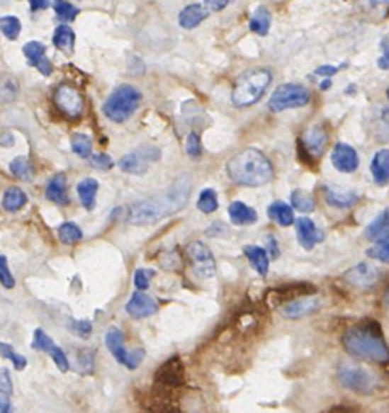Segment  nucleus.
<instances>
[{"label": "nucleus", "instance_id": "nucleus-18", "mask_svg": "<svg viewBox=\"0 0 389 413\" xmlns=\"http://www.w3.org/2000/svg\"><path fill=\"white\" fill-rule=\"evenodd\" d=\"M295 225L298 243H300V247L305 248V250H313L318 243L325 240V234L317 227V224H315L312 219L300 217L295 220Z\"/></svg>", "mask_w": 389, "mask_h": 413}, {"label": "nucleus", "instance_id": "nucleus-49", "mask_svg": "<svg viewBox=\"0 0 389 413\" xmlns=\"http://www.w3.org/2000/svg\"><path fill=\"white\" fill-rule=\"evenodd\" d=\"M145 358V350L143 349H137L133 350V352H130L128 355V360H127V368L128 370H137V368L142 365V361Z\"/></svg>", "mask_w": 389, "mask_h": 413}, {"label": "nucleus", "instance_id": "nucleus-25", "mask_svg": "<svg viewBox=\"0 0 389 413\" xmlns=\"http://www.w3.org/2000/svg\"><path fill=\"white\" fill-rule=\"evenodd\" d=\"M371 174L376 185L385 186L389 180V151H378L371 161Z\"/></svg>", "mask_w": 389, "mask_h": 413}, {"label": "nucleus", "instance_id": "nucleus-24", "mask_svg": "<svg viewBox=\"0 0 389 413\" xmlns=\"http://www.w3.org/2000/svg\"><path fill=\"white\" fill-rule=\"evenodd\" d=\"M245 256L250 259L253 269L261 277H266L269 273V256L268 251L261 247L256 245H248L244 248Z\"/></svg>", "mask_w": 389, "mask_h": 413}, {"label": "nucleus", "instance_id": "nucleus-57", "mask_svg": "<svg viewBox=\"0 0 389 413\" xmlns=\"http://www.w3.org/2000/svg\"><path fill=\"white\" fill-rule=\"evenodd\" d=\"M329 86H331V80H329V78H326V80L320 84L321 89H328Z\"/></svg>", "mask_w": 389, "mask_h": 413}, {"label": "nucleus", "instance_id": "nucleus-23", "mask_svg": "<svg viewBox=\"0 0 389 413\" xmlns=\"http://www.w3.org/2000/svg\"><path fill=\"white\" fill-rule=\"evenodd\" d=\"M208 15L210 12L203 7L200 4H193V5H188V7H185L182 12L179 15V23L185 30H191V28L198 26L203 20L208 18Z\"/></svg>", "mask_w": 389, "mask_h": 413}, {"label": "nucleus", "instance_id": "nucleus-46", "mask_svg": "<svg viewBox=\"0 0 389 413\" xmlns=\"http://www.w3.org/2000/svg\"><path fill=\"white\" fill-rule=\"evenodd\" d=\"M187 152L191 157H200L203 152V146H201V140L198 133H190L187 138Z\"/></svg>", "mask_w": 389, "mask_h": 413}, {"label": "nucleus", "instance_id": "nucleus-30", "mask_svg": "<svg viewBox=\"0 0 389 413\" xmlns=\"http://www.w3.org/2000/svg\"><path fill=\"white\" fill-rule=\"evenodd\" d=\"M52 41L54 46L64 54H73V49H75V33H73L70 26L60 25L54 33Z\"/></svg>", "mask_w": 389, "mask_h": 413}, {"label": "nucleus", "instance_id": "nucleus-33", "mask_svg": "<svg viewBox=\"0 0 389 413\" xmlns=\"http://www.w3.org/2000/svg\"><path fill=\"white\" fill-rule=\"evenodd\" d=\"M10 172H12L18 180H23V182H31L33 177H35L33 164L25 156L15 157V159L10 162Z\"/></svg>", "mask_w": 389, "mask_h": 413}, {"label": "nucleus", "instance_id": "nucleus-12", "mask_svg": "<svg viewBox=\"0 0 389 413\" xmlns=\"http://www.w3.org/2000/svg\"><path fill=\"white\" fill-rule=\"evenodd\" d=\"M31 347L35 350H39V352L47 353L50 358H52L55 366H57L62 373H67L70 370L69 358H67V355H65L64 350H62L59 345L55 344L52 339H50L43 329H36L35 331Z\"/></svg>", "mask_w": 389, "mask_h": 413}, {"label": "nucleus", "instance_id": "nucleus-26", "mask_svg": "<svg viewBox=\"0 0 389 413\" xmlns=\"http://www.w3.org/2000/svg\"><path fill=\"white\" fill-rule=\"evenodd\" d=\"M325 198L326 203L329 206L337 208V209H347L357 205V201L360 200V196L354 191H346V193H339V191L329 188V186H325Z\"/></svg>", "mask_w": 389, "mask_h": 413}, {"label": "nucleus", "instance_id": "nucleus-47", "mask_svg": "<svg viewBox=\"0 0 389 413\" xmlns=\"http://www.w3.org/2000/svg\"><path fill=\"white\" fill-rule=\"evenodd\" d=\"M78 365H80L81 370L91 373L94 368V353L91 350L83 349L80 353H78Z\"/></svg>", "mask_w": 389, "mask_h": 413}, {"label": "nucleus", "instance_id": "nucleus-10", "mask_svg": "<svg viewBox=\"0 0 389 413\" xmlns=\"http://www.w3.org/2000/svg\"><path fill=\"white\" fill-rule=\"evenodd\" d=\"M54 104L69 118H80L84 111V99L81 93L69 83L60 84L54 93Z\"/></svg>", "mask_w": 389, "mask_h": 413}, {"label": "nucleus", "instance_id": "nucleus-42", "mask_svg": "<svg viewBox=\"0 0 389 413\" xmlns=\"http://www.w3.org/2000/svg\"><path fill=\"white\" fill-rule=\"evenodd\" d=\"M370 258L376 259V261H381V263H388L389 259V237L388 239H381L375 242V245L368 248V251H366Z\"/></svg>", "mask_w": 389, "mask_h": 413}, {"label": "nucleus", "instance_id": "nucleus-37", "mask_svg": "<svg viewBox=\"0 0 389 413\" xmlns=\"http://www.w3.org/2000/svg\"><path fill=\"white\" fill-rule=\"evenodd\" d=\"M72 149H73V152H75L77 156H80V157H83V159H86V157L91 156L93 141H91V138L88 137V135L75 133L72 137Z\"/></svg>", "mask_w": 389, "mask_h": 413}, {"label": "nucleus", "instance_id": "nucleus-52", "mask_svg": "<svg viewBox=\"0 0 389 413\" xmlns=\"http://www.w3.org/2000/svg\"><path fill=\"white\" fill-rule=\"evenodd\" d=\"M268 250H269V253H271V256L274 259L279 256V245H278V242H276V239L273 235L268 237Z\"/></svg>", "mask_w": 389, "mask_h": 413}, {"label": "nucleus", "instance_id": "nucleus-48", "mask_svg": "<svg viewBox=\"0 0 389 413\" xmlns=\"http://www.w3.org/2000/svg\"><path fill=\"white\" fill-rule=\"evenodd\" d=\"M91 166L98 171H111L114 167V161L109 154H96L91 157Z\"/></svg>", "mask_w": 389, "mask_h": 413}, {"label": "nucleus", "instance_id": "nucleus-55", "mask_svg": "<svg viewBox=\"0 0 389 413\" xmlns=\"http://www.w3.org/2000/svg\"><path fill=\"white\" fill-rule=\"evenodd\" d=\"M323 413H351V410L347 407H331L329 410H326Z\"/></svg>", "mask_w": 389, "mask_h": 413}, {"label": "nucleus", "instance_id": "nucleus-38", "mask_svg": "<svg viewBox=\"0 0 389 413\" xmlns=\"http://www.w3.org/2000/svg\"><path fill=\"white\" fill-rule=\"evenodd\" d=\"M0 356H2V358H7V360L12 361L13 368H15V370H18V371L25 370V368L28 366L26 356H23L18 352H15V349L12 347V345L5 344L2 341H0Z\"/></svg>", "mask_w": 389, "mask_h": 413}, {"label": "nucleus", "instance_id": "nucleus-15", "mask_svg": "<svg viewBox=\"0 0 389 413\" xmlns=\"http://www.w3.org/2000/svg\"><path fill=\"white\" fill-rule=\"evenodd\" d=\"M326 145H328V133L320 125L310 128L300 141V148L310 159H318L323 156Z\"/></svg>", "mask_w": 389, "mask_h": 413}, {"label": "nucleus", "instance_id": "nucleus-29", "mask_svg": "<svg viewBox=\"0 0 389 413\" xmlns=\"http://www.w3.org/2000/svg\"><path fill=\"white\" fill-rule=\"evenodd\" d=\"M268 214L269 217L276 220L279 225H283V227H289V225L295 222L294 209L284 201H274L273 205L268 208Z\"/></svg>", "mask_w": 389, "mask_h": 413}, {"label": "nucleus", "instance_id": "nucleus-4", "mask_svg": "<svg viewBox=\"0 0 389 413\" xmlns=\"http://www.w3.org/2000/svg\"><path fill=\"white\" fill-rule=\"evenodd\" d=\"M271 83V72L266 69L248 70L237 78L232 89V103L237 107H248L258 103Z\"/></svg>", "mask_w": 389, "mask_h": 413}, {"label": "nucleus", "instance_id": "nucleus-53", "mask_svg": "<svg viewBox=\"0 0 389 413\" xmlns=\"http://www.w3.org/2000/svg\"><path fill=\"white\" fill-rule=\"evenodd\" d=\"M30 2V7L33 12H38V10H46L49 7V0H28Z\"/></svg>", "mask_w": 389, "mask_h": 413}, {"label": "nucleus", "instance_id": "nucleus-56", "mask_svg": "<svg viewBox=\"0 0 389 413\" xmlns=\"http://www.w3.org/2000/svg\"><path fill=\"white\" fill-rule=\"evenodd\" d=\"M378 65H380V69L388 70V55H383V57L378 60Z\"/></svg>", "mask_w": 389, "mask_h": 413}, {"label": "nucleus", "instance_id": "nucleus-9", "mask_svg": "<svg viewBox=\"0 0 389 413\" xmlns=\"http://www.w3.org/2000/svg\"><path fill=\"white\" fill-rule=\"evenodd\" d=\"M185 253H187L191 268H193V273L196 276L203 277V279H210V277L216 274V259H214L211 250L205 243L190 242L187 248H185Z\"/></svg>", "mask_w": 389, "mask_h": 413}, {"label": "nucleus", "instance_id": "nucleus-21", "mask_svg": "<svg viewBox=\"0 0 389 413\" xmlns=\"http://www.w3.org/2000/svg\"><path fill=\"white\" fill-rule=\"evenodd\" d=\"M46 198L49 201H52L54 205L65 206L69 205V195H67V177L64 174L54 175L49 180L47 188H46Z\"/></svg>", "mask_w": 389, "mask_h": 413}, {"label": "nucleus", "instance_id": "nucleus-14", "mask_svg": "<svg viewBox=\"0 0 389 413\" xmlns=\"http://www.w3.org/2000/svg\"><path fill=\"white\" fill-rule=\"evenodd\" d=\"M321 308V302L313 297H297L291 302L284 303V307L281 308V315L284 318L289 319H300L305 318V316H310Z\"/></svg>", "mask_w": 389, "mask_h": 413}, {"label": "nucleus", "instance_id": "nucleus-27", "mask_svg": "<svg viewBox=\"0 0 389 413\" xmlns=\"http://www.w3.org/2000/svg\"><path fill=\"white\" fill-rule=\"evenodd\" d=\"M13 384L9 370H0V413H13L12 409Z\"/></svg>", "mask_w": 389, "mask_h": 413}, {"label": "nucleus", "instance_id": "nucleus-6", "mask_svg": "<svg viewBox=\"0 0 389 413\" xmlns=\"http://www.w3.org/2000/svg\"><path fill=\"white\" fill-rule=\"evenodd\" d=\"M312 94L302 84L287 83L281 84L276 88V91L269 98V109L273 112H283L287 109H295V107H303L310 103Z\"/></svg>", "mask_w": 389, "mask_h": 413}, {"label": "nucleus", "instance_id": "nucleus-11", "mask_svg": "<svg viewBox=\"0 0 389 413\" xmlns=\"http://www.w3.org/2000/svg\"><path fill=\"white\" fill-rule=\"evenodd\" d=\"M185 381V368L180 356L174 355L159 366V370L154 375L156 387L161 390H174L184 386Z\"/></svg>", "mask_w": 389, "mask_h": 413}, {"label": "nucleus", "instance_id": "nucleus-35", "mask_svg": "<svg viewBox=\"0 0 389 413\" xmlns=\"http://www.w3.org/2000/svg\"><path fill=\"white\" fill-rule=\"evenodd\" d=\"M59 239L65 245H75L83 239V232L75 222H64L59 227Z\"/></svg>", "mask_w": 389, "mask_h": 413}, {"label": "nucleus", "instance_id": "nucleus-17", "mask_svg": "<svg viewBox=\"0 0 389 413\" xmlns=\"http://www.w3.org/2000/svg\"><path fill=\"white\" fill-rule=\"evenodd\" d=\"M125 311L135 319L150 318V316L157 313V303L148 293L138 290L128 300V303L125 305Z\"/></svg>", "mask_w": 389, "mask_h": 413}, {"label": "nucleus", "instance_id": "nucleus-45", "mask_svg": "<svg viewBox=\"0 0 389 413\" xmlns=\"http://www.w3.org/2000/svg\"><path fill=\"white\" fill-rule=\"evenodd\" d=\"M70 329H72L73 334H77L78 337L88 339L89 336H91V332H93V326H91V322L86 321V319H81V321H72Z\"/></svg>", "mask_w": 389, "mask_h": 413}, {"label": "nucleus", "instance_id": "nucleus-20", "mask_svg": "<svg viewBox=\"0 0 389 413\" xmlns=\"http://www.w3.org/2000/svg\"><path fill=\"white\" fill-rule=\"evenodd\" d=\"M104 341L106 347L109 349V352L114 356L117 363L127 365L130 352H127L125 349V336H123L122 329H118V327H111V329L106 332Z\"/></svg>", "mask_w": 389, "mask_h": 413}, {"label": "nucleus", "instance_id": "nucleus-43", "mask_svg": "<svg viewBox=\"0 0 389 413\" xmlns=\"http://www.w3.org/2000/svg\"><path fill=\"white\" fill-rule=\"evenodd\" d=\"M154 271L153 269H148V268H142V269H138L137 273H135V287L138 288V290H148L150 285H151V281H153V277H154Z\"/></svg>", "mask_w": 389, "mask_h": 413}, {"label": "nucleus", "instance_id": "nucleus-54", "mask_svg": "<svg viewBox=\"0 0 389 413\" xmlns=\"http://www.w3.org/2000/svg\"><path fill=\"white\" fill-rule=\"evenodd\" d=\"M0 145L2 146H12L13 145V137H12V133H9V132H5L2 137H0Z\"/></svg>", "mask_w": 389, "mask_h": 413}, {"label": "nucleus", "instance_id": "nucleus-16", "mask_svg": "<svg viewBox=\"0 0 389 413\" xmlns=\"http://www.w3.org/2000/svg\"><path fill=\"white\" fill-rule=\"evenodd\" d=\"M331 162L337 171L344 174H352L359 169V154L352 146L346 143H337L331 152Z\"/></svg>", "mask_w": 389, "mask_h": 413}, {"label": "nucleus", "instance_id": "nucleus-8", "mask_svg": "<svg viewBox=\"0 0 389 413\" xmlns=\"http://www.w3.org/2000/svg\"><path fill=\"white\" fill-rule=\"evenodd\" d=\"M161 151L154 148V146H142V148L135 149L130 154L123 156L118 161V167L122 169L125 174L132 175H143L151 164L159 161Z\"/></svg>", "mask_w": 389, "mask_h": 413}, {"label": "nucleus", "instance_id": "nucleus-13", "mask_svg": "<svg viewBox=\"0 0 389 413\" xmlns=\"http://www.w3.org/2000/svg\"><path fill=\"white\" fill-rule=\"evenodd\" d=\"M344 279H346L347 284L359 288V290H368V288L375 287L376 282L380 281V273H378L373 266L360 263L357 266H354L352 269H349L347 273L344 274Z\"/></svg>", "mask_w": 389, "mask_h": 413}, {"label": "nucleus", "instance_id": "nucleus-28", "mask_svg": "<svg viewBox=\"0 0 389 413\" xmlns=\"http://www.w3.org/2000/svg\"><path fill=\"white\" fill-rule=\"evenodd\" d=\"M99 190V183L98 180L94 179H84L77 186L78 196H80V201L84 209L91 211L96 206V195H98Z\"/></svg>", "mask_w": 389, "mask_h": 413}, {"label": "nucleus", "instance_id": "nucleus-44", "mask_svg": "<svg viewBox=\"0 0 389 413\" xmlns=\"http://www.w3.org/2000/svg\"><path fill=\"white\" fill-rule=\"evenodd\" d=\"M0 284L5 288H13L15 287V277L12 271L9 268V261L4 254H0Z\"/></svg>", "mask_w": 389, "mask_h": 413}, {"label": "nucleus", "instance_id": "nucleus-2", "mask_svg": "<svg viewBox=\"0 0 389 413\" xmlns=\"http://www.w3.org/2000/svg\"><path fill=\"white\" fill-rule=\"evenodd\" d=\"M342 345L349 355L357 358L376 361V363H386L389 358L381 327L375 321L360 322L346 331L342 336Z\"/></svg>", "mask_w": 389, "mask_h": 413}, {"label": "nucleus", "instance_id": "nucleus-50", "mask_svg": "<svg viewBox=\"0 0 389 413\" xmlns=\"http://www.w3.org/2000/svg\"><path fill=\"white\" fill-rule=\"evenodd\" d=\"M229 0H205V9L208 12H221L222 9L227 7Z\"/></svg>", "mask_w": 389, "mask_h": 413}, {"label": "nucleus", "instance_id": "nucleus-32", "mask_svg": "<svg viewBox=\"0 0 389 413\" xmlns=\"http://www.w3.org/2000/svg\"><path fill=\"white\" fill-rule=\"evenodd\" d=\"M388 220H389V216H388V209H385L380 216H378L373 222H371L368 227H366L365 230V237L368 240L371 242H378V240H381V239H388Z\"/></svg>", "mask_w": 389, "mask_h": 413}, {"label": "nucleus", "instance_id": "nucleus-7", "mask_svg": "<svg viewBox=\"0 0 389 413\" xmlns=\"http://www.w3.org/2000/svg\"><path fill=\"white\" fill-rule=\"evenodd\" d=\"M339 381L346 389L352 390L355 394H362V395H370L375 392L376 389V379L373 378L371 373H368L365 368L349 363V361H344L339 366Z\"/></svg>", "mask_w": 389, "mask_h": 413}, {"label": "nucleus", "instance_id": "nucleus-36", "mask_svg": "<svg viewBox=\"0 0 389 413\" xmlns=\"http://www.w3.org/2000/svg\"><path fill=\"white\" fill-rule=\"evenodd\" d=\"M291 201H292V206H294L297 211L300 213H312L315 209V200L313 196L307 193V191L303 190H294L291 195Z\"/></svg>", "mask_w": 389, "mask_h": 413}, {"label": "nucleus", "instance_id": "nucleus-31", "mask_svg": "<svg viewBox=\"0 0 389 413\" xmlns=\"http://www.w3.org/2000/svg\"><path fill=\"white\" fill-rule=\"evenodd\" d=\"M28 203V196L21 188H16V186H12L4 193L2 198V206L5 211L9 213H16L20 209H23Z\"/></svg>", "mask_w": 389, "mask_h": 413}, {"label": "nucleus", "instance_id": "nucleus-1", "mask_svg": "<svg viewBox=\"0 0 389 413\" xmlns=\"http://www.w3.org/2000/svg\"><path fill=\"white\" fill-rule=\"evenodd\" d=\"M191 195V179L182 175L172 183L164 195L150 198L132 205L125 213L127 222L133 225H150L179 213L187 206Z\"/></svg>", "mask_w": 389, "mask_h": 413}, {"label": "nucleus", "instance_id": "nucleus-19", "mask_svg": "<svg viewBox=\"0 0 389 413\" xmlns=\"http://www.w3.org/2000/svg\"><path fill=\"white\" fill-rule=\"evenodd\" d=\"M23 54L28 62H30V65L36 67L44 77H49L50 73H52V64H50V60L46 57V46H44L43 43L31 41L25 44Z\"/></svg>", "mask_w": 389, "mask_h": 413}, {"label": "nucleus", "instance_id": "nucleus-34", "mask_svg": "<svg viewBox=\"0 0 389 413\" xmlns=\"http://www.w3.org/2000/svg\"><path fill=\"white\" fill-rule=\"evenodd\" d=\"M269 26H271V12L264 7L256 9L255 15L250 20V30L259 36H266Z\"/></svg>", "mask_w": 389, "mask_h": 413}, {"label": "nucleus", "instance_id": "nucleus-39", "mask_svg": "<svg viewBox=\"0 0 389 413\" xmlns=\"http://www.w3.org/2000/svg\"><path fill=\"white\" fill-rule=\"evenodd\" d=\"M0 31L4 33V36L10 39V41H15L18 39L21 33V23L16 16H2L0 18Z\"/></svg>", "mask_w": 389, "mask_h": 413}, {"label": "nucleus", "instance_id": "nucleus-41", "mask_svg": "<svg viewBox=\"0 0 389 413\" xmlns=\"http://www.w3.org/2000/svg\"><path fill=\"white\" fill-rule=\"evenodd\" d=\"M54 10L60 20L64 21H73L77 18V15L80 13L75 5H72L67 0H54Z\"/></svg>", "mask_w": 389, "mask_h": 413}, {"label": "nucleus", "instance_id": "nucleus-3", "mask_svg": "<svg viewBox=\"0 0 389 413\" xmlns=\"http://www.w3.org/2000/svg\"><path fill=\"white\" fill-rule=\"evenodd\" d=\"M227 174L237 185L261 186L271 182L274 169L261 151L248 148L230 157L227 162Z\"/></svg>", "mask_w": 389, "mask_h": 413}, {"label": "nucleus", "instance_id": "nucleus-22", "mask_svg": "<svg viewBox=\"0 0 389 413\" xmlns=\"http://www.w3.org/2000/svg\"><path fill=\"white\" fill-rule=\"evenodd\" d=\"M229 217L234 225H252L258 220V214L253 208H250L242 201H234L229 206Z\"/></svg>", "mask_w": 389, "mask_h": 413}, {"label": "nucleus", "instance_id": "nucleus-40", "mask_svg": "<svg viewBox=\"0 0 389 413\" xmlns=\"http://www.w3.org/2000/svg\"><path fill=\"white\" fill-rule=\"evenodd\" d=\"M218 208H219V203H218L216 191H214L213 188L203 190L200 193V198H198V209H200V211L205 213V214H211V213L216 211Z\"/></svg>", "mask_w": 389, "mask_h": 413}, {"label": "nucleus", "instance_id": "nucleus-5", "mask_svg": "<svg viewBox=\"0 0 389 413\" xmlns=\"http://www.w3.org/2000/svg\"><path fill=\"white\" fill-rule=\"evenodd\" d=\"M142 103V93L137 88L123 86L117 88L109 98H107L106 104L103 107V112L109 120L115 123H122L132 117Z\"/></svg>", "mask_w": 389, "mask_h": 413}, {"label": "nucleus", "instance_id": "nucleus-51", "mask_svg": "<svg viewBox=\"0 0 389 413\" xmlns=\"http://www.w3.org/2000/svg\"><path fill=\"white\" fill-rule=\"evenodd\" d=\"M339 72V69L337 67H332V65H321L320 69H317V75H321V77H325V78H331L332 75H336V73Z\"/></svg>", "mask_w": 389, "mask_h": 413}]
</instances>
